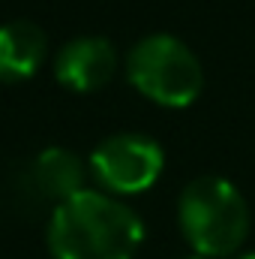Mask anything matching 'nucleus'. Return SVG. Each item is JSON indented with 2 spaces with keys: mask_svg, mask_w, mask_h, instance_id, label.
<instances>
[{
  "mask_svg": "<svg viewBox=\"0 0 255 259\" xmlns=\"http://www.w3.org/2000/svg\"><path fill=\"white\" fill-rule=\"evenodd\" d=\"M141 241V217L99 190H81L54 205L48 220V250L54 259H135Z\"/></svg>",
  "mask_w": 255,
  "mask_h": 259,
  "instance_id": "obj_1",
  "label": "nucleus"
},
{
  "mask_svg": "<svg viewBox=\"0 0 255 259\" xmlns=\"http://www.w3.org/2000/svg\"><path fill=\"white\" fill-rule=\"evenodd\" d=\"M180 232L192 247V253L207 259L231 256L240 250L249 232V208L240 190L219 178L204 175L183 187L177 202Z\"/></svg>",
  "mask_w": 255,
  "mask_h": 259,
  "instance_id": "obj_2",
  "label": "nucleus"
},
{
  "mask_svg": "<svg viewBox=\"0 0 255 259\" xmlns=\"http://www.w3.org/2000/svg\"><path fill=\"white\" fill-rule=\"evenodd\" d=\"M129 81L150 103L165 109H183L198 100L204 88V69L198 58L177 36L153 33L129 52Z\"/></svg>",
  "mask_w": 255,
  "mask_h": 259,
  "instance_id": "obj_3",
  "label": "nucleus"
},
{
  "mask_svg": "<svg viewBox=\"0 0 255 259\" xmlns=\"http://www.w3.org/2000/svg\"><path fill=\"white\" fill-rule=\"evenodd\" d=\"M165 166L162 148L138 133H120L99 142L90 154V175L102 190L117 196H135L150 190Z\"/></svg>",
  "mask_w": 255,
  "mask_h": 259,
  "instance_id": "obj_4",
  "label": "nucleus"
},
{
  "mask_svg": "<svg viewBox=\"0 0 255 259\" xmlns=\"http://www.w3.org/2000/svg\"><path fill=\"white\" fill-rule=\"evenodd\" d=\"M114 69H117L114 46L102 36H81V39L66 42L54 61L57 81L75 94H90V91L105 88Z\"/></svg>",
  "mask_w": 255,
  "mask_h": 259,
  "instance_id": "obj_5",
  "label": "nucleus"
},
{
  "mask_svg": "<svg viewBox=\"0 0 255 259\" xmlns=\"http://www.w3.org/2000/svg\"><path fill=\"white\" fill-rule=\"evenodd\" d=\"M48 39L33 21H6L0 24V81L18 84L39 72L45 61Z\"/></svg>",
  "mask_w": 255,
  "mask_h": 259,
  "instance_id": "obj_6",
  "label": "nucleus"
},
{
  "mask_svg": "<svg viewBox=\"0 0 255 259\" xmlns=\"http://www.w3.org/2000/svg\"><path fill=\"white\" fill-rule=\"evenodd\" d=\"M30 178H33V187L39 190V196H45L57 205L78 196L81 190H87L84 187V178H87L84 163L66 148H45L33 160Z\"/></svg>",
  "mask_w": 255,
  "mask_h": 259,
  "instance_id": "obj_7",
  "label": "nucleus"
},
{
  "mask_svg": "<svg viewBox=\"0 0 255 259\" xmlns=\"http://www.w3.org/2000/svg\"><path fill=\"white\" fill-rule=\"evenodd\" d=\"M183 259H207V256H201V253H189V256H183Z\"/></svg>",
  "mask_w": 255,
  "mask_h": 259,
  "instance_id": "obj_8",
  "label": "nucleus"
},
{
  "mask_svg": "<svg viewBox=\"0 0 255 259\" xmlns=\"http://www.w3.org/2000/svg\"><path fill=\"white\" fill-rule=\"evenodd\" d=\"M237 259H255V253H243V256H237Z\"/></svg>",
  "mask_w": 255,
  "mask_h": 259,
  "instance_id": "obj_9",
  "label": "nucleus"
}]
</instances>
